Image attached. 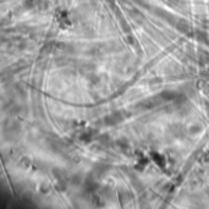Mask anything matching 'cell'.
Segmentation results:
<instances>
[{
  "instance_id": "cell-1",
  "label": "cell",
  "mask_w": 209,
  "mask_h": 209,
  "mask_svg": "<svg viewBox=\"0 0 209 209\" xmlns=\"http://www.w3.org/2000/svg\"><path fill=\"white\" fill-rule=\"evenodd\" d=\"M124 117H125V116H124V111L119 110V111H115V113L110 114L109 116H106L105 121H106V124H108V125H115V124H117V122L122 121V120H124Z\"/></svg>"
},
{
  "instance_id": "cell-2",
  "label": "cell",
  "mask_w": 209,
  "mask_h": 209,
  "mask_svg": "<svg viewBox=\"0 0 209 209\" xmlns=\"http://www.w3.org/2000/svg\"><path fill=\"white\" fill-rule=\"evenodd\" d=\"M160 102H162V98H160V97H153V98H149V99L143 100L139 105H141L143 109H152V108H154V106L160 104Z\"/></svg>"
},
{
  "instance_id": "cell-3",
  "label": "cell",
  "mask_w": 209,
  "mask_h": 209,
  "mask_svg": "<svg viewBox=\"0 0 209 209\" xmlns=\"http://www.w3.org/2000/svg\"><path fill=\"white\" fill-rule=\"evenodd\" d=\"M174 26L177 30H180L181 32H183V33H186V35H191V33H190V32H191V27H190V25H188L186 21H183V20H176L174 22Z\"/></svg>"
},
{
  "instance_id": "cell-4",
  "label": "cell",
  "mask_w": 209,
  "mask_h": 209,
  "mask_svg": "<svg viewBox=\"0 0 209 209\" xmlns=\"http://www.w3.org/2000/svg\"><path fill=\"white\" fill-rule=\"evenodd\" d=\"M198 60L202 64H208L209 63V53L206 50H199L198 51Z\"/></svg>"
},
{
  "instance_id": "cell-5",
  "label": "cell",
  "mask_w": 209,
  "mask_h": 209,
  "mask_svg": "<svg viewBox=\"0 0 209 209\" xmlns=\"http://www.w3.org/2000/svg\"><path fill=\"white\" fill-rule=\"evenodd\" d=\"M162 97H163L164 99H168V100L177 99V93L174 92V91H165V92H163Z\"/></svg>"
},
{
  "instance_id": "cell-6",
  "label": "cell",
  "mask_w": 209,
  "mask_h": 209,
  "mask_svg": "<svg viewBox=\"0 0 209 209\" xmlns=\"http://www.w3.org/2000/svg\"><path fill=\"white\" fill-rule=\"evenodd\" d=\"M197 39L199 40V42H203V43H207L208 42V35H206V33H203V32H201V31H197Z\"/></svg>"
}]
</instances>
